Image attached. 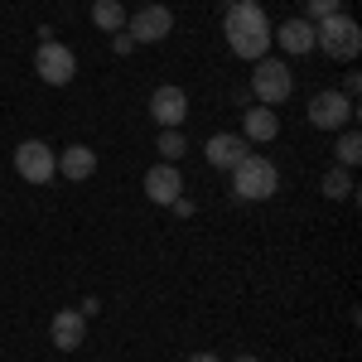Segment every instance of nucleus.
Here are the masks:
<instances>
[{
	"mask_svg": "<svg viewBox=\"0 0 362 362\" xmlns=\"http://www.w3.org/2000/svg\"><path fill=\"white\" fill-rule=\"evenodd\" d=\"M223 34H227V49L237 58H247V63L266 58V49H271V20H266V10L256 0H232L227 5Z\"/></svg>",
	"mask_w": 362,
	"mask_h": 362,
	"instance_id": "obj_1",
	"label": "nucleus"
},
{
	"mask_svg": "<svg viewBox=\"0 0 362 362\" xmlns=\"http://www.w3.org/2000/svg\"><path fill=\"white\" fill-rule=\"evenodd\" d=\"M232 174V194L247 198V203H266V198L280 189V169L266 160V155H247L237 169H227Z\"/></svg>",
	"mask_w": 362,
	"mask_h": 362,
	"instance_id": "obj_2",
	"label": "nucleus"
},
{
	"mask_svg": "<svg viewBox=\"0 0 362 362\" xmlns=\"http://www.w3.org/2000/svg\"><path fill=\"white\" fill-rule=\"evenodd\" d=\"M314 49H324L329 58H358L362 54V29L353 15H329V20H319L314 25Z\"/></svg>",
	"mask_w": 362,
	"mask_h": 362,
	"instance_id": "obj_3",
	"label": "nucleus"
},
{
	"mask_svg": "<svg viewBox=\"0 0 362 362\" xmlns=\"http://www.w3.org/2000/svg\"><path fill=\"white\" fill-rule=\"evenodd\" d=\"M251 92H256V107H280L295 83H290V68L280 63V58H256V68H251Z\"/></svg>",
	"mask_w": 362,
	"mask_h": 362,
	"instance_id": "obj_4",
	"label": "nucleus"
},
{
	"mask_svg": "<svg viewBox=\"0 0 362 362\" xmlns=\"http://www.w3.org/2000/svg\"><path fill=\"white\" fill-rule=\"evenodd\" d=\"M353 116H358V102H348L343 92H314L309 97V126H319V131H348Z\"/></svg>",
	"mask_w": 362,
	"mask_h": 362,
	"instance_id": "obj_5",
	"label": "nucleus"
},
{
	"mask_svg": "<svg viewBox=\"0 0 362 362\" xmlns=\"http://www.w3.org/2000/svg\"><path fill=\"white\" fill-rule=\"evenodd\" d=\"M34 68H39V78L49 87H68L73 83V73H78V58L68 44H58V39H44L39 44V54H34Z\"/></svg>",
	"mask_w": 362,
	"mask_h": 362,
	"instance_id": "obj_6",
	"label": "nucleus"
},
{
	"mask_svg": "<svg viewBox=\"0 0 362 362\" xmlns=\"http://www.w3.org/2000/svg\"><path fill=\"white\" fill-rule=\"evenodd\" d=\"M15 169H20L25 184H54V179H58L54 150H49L44 140H25V145H15Z\"/></svg>",
	"mask_w": 362,
	"mask_h": 362,
	"instance_id": "obj_7",
	"label": "nucleus"
},
{
	"mask_svg": "<svg viewBox=\"0 0 362 362\" xmlns=\"http://www.w3.org/2000/svg\"><path fill=\"white\" fill-rule=\"evenodd\" d=\"M169 29H174V10L169 5H145V10H136L126 20V34L136 44H160V39H169Z\"/></svg>",
	"mask_w": 362,
	"mask_h": 362,
	"instance_id": "obj_8",
	"label": "nucleus"
},
{
	"mask_svg": "<svg viewBox=\"0 0 362 362\" xmlns=\"http://www.w3.org/2000/svg\"><path fill=\"white\" fill-rule=\"evenodd\" d=\"M150 116H155L160 126H184V116H189V92L174 87V83L155 87V92H150Z\"/></svg>",
	"mask_w": 362,
	"mask_h": 362,
	"instance_id": "obj_9",
	"label": "nucleus"
},
{
	"mask_svg": "<svg viewBox=\"0 0 362 362\" xmlns=\"http://www.w3.org/2000/svg\"><path fill=\"white\" fill-rule=\"evenodd\" d=\"M145 198L150 203H174V198H184V174H179V165H155L145 169Z\"/></svg>",
	"mask_w": 362,
	"mask_h": 362,
	"instance_id": "obj_10",
	"label": "nucleus"
},
{
	"mask_svg": "<svg viewBox=\"0 0 362 362\" xmlns=\"http://www.w3.org/2000/svg\"><path fill=\"white\" fill-rule=\"evenodd\" d=\"M203 155H208V165H213V169H237L251 155V140L247 136H227V131H223V136H213L208 145H203Z\"/></svg>",
	"mask_w": 362,
	"mask_h": 362,
	"instance_id": "obj_11",
	"label": "nucleus"
},
{
	"mask_svg": "<svg viewBox=\"0 0 362 362\" xmlns=\"http://www.w3.org/2000/svg\"><path fill=\"white\" fill-rule=\"evenodd\" d=\"M54 165L68 184H83V179L97 174V150H92V145H68L63 155H54Z\"/></svg>",
	"mask_w": 362,
	"mask_h": 362,
	"instance_id": "obj_12",
	"label": "nucleus"
},
{
	"mask_svg": "<svg viewBox=\"0 0 362 362\" xmlns=\"http://www.w3.org/2000/svg\"><path fill=\"white\" fill-rule=\"evenodd\" d=\"M49 334H54V348L73 353V348H83V338H87V319L78 314V309H58L54 324H49Z\"/></svg>",
	"mask_w": 362,
	"mask_h": 362,
	"instance_id": "obj_13",
	"label": "nucleus"
},
{
	"mask_svg": "<svg viewBox=\"0 0 362 362\" xmlns=\"http://www.w3.org/2000/svg\"><path fill=\"white\" fill-rule=\"evenodd\" d=\"M271 44H280L285 54L300 58V54L314 49V25H309V20H285L280 29H271Z\"/></svg>",
	"mask_w": 362,
	"mask_h": 362,
	"instance_id": "obj_14",
	"label": "nucleus"
},
{
	"mask_svg": "<svg viewBox=\"0 0 362 362\" xmlns=\"http://www.w3.org/2000/svg\"><path fill=\"white\" fill-rule=\"evenodd\" d=\"M242 136L247 140H276L280 136L276 107H247V116H242Z\"/></svg>",
	"mask_w": 362,
	"mask_h": 362,
	"instance_id": "obj_15",
	"label": "nucleus"
},
{
	"mask_svg": "<svg viewBox=\"0 0 362 362\" xmlns=\"http://www.w3.org/2000/svg\"><path fill=\"white\" fill-rule=\"evenodd\" d=\"M92 25L102 29V34L126 29V10H121V0H97V5H92Z\"/></svg>",
	"mask_w": 362,
	"mask_h": 362,
	"instance_id": "obj_16",
	"label": "nucleus"
},
{
	"mask_svg": "<svg viewBox=\"0 0 362 362\" xmlns=\"http://www.w3.org/2000/svg\"><path fill=\"white\" fill-rule=\"evenodd\" d=\"M155 145H160L165 165H179V160H184V150H189V140H184V131H179V126H165V136L155 140Z\"/></svg>",
	"mask_w": 362,
	"mask_h": 362,
	"instance_id": "obj_17",
	"label": "nucleus"
},
{
	"mask_svg": "<svg viewBox=\"0 0 362 362\" xmlns=\"http://www.w3.org/2000/svg\"><path fill=\"white\" fill-rule=\"evenodd\" d=\"M319 189H324V198H353V174L348 169H329Z\"/></svg>",
	"mask_w": 362,
	"mask_h": 362,
	"instance_id": "obj_18",
	"label": "nucleus"
},
{
	"mask_svg": "<svg viewBox=\"0 0 362 362\" xmlns=\"http://www.w3.org/2000/svg\"><path fill=\"white\" fill-rule=\"evenodd\" d=\"M338 160H343V169H353L362 160V136L358 131H338Z\"/></svg>",
	"mask_w": 362,
	"mask_h": 362,
	"instance_id": "obj_19",
	"label": "nucleus"
},
{
	"mask_svg": "<svg viewBox=\"0 0 362 362\" xmlns=\"http://www.w3.org/2000/svg\"><path fill=\"white\" fill-rule=\"evenodd\" d=\"M338 10H343V0H305V20L309 25L329 20V15H338Z\"/></svg>",
	"mask_w": 362,
	"mask_h": 362,
	"instance_id": "obj_20",
	"label": "nucleus"
},
{
	"mask_svg": "<svg viewBox=\"0 0 362 362\" xmlns=\"http://www.w3.org/2000/svg\"><path fill=\"white\" fill-rule=\"evenodd\" d=\"M112 49H116V54H131V49H136V39H131L126 29H116V34H112Z\"/></svg>",
	"mask_w": 362,
	"mask_h": 362,
	"instance_id": "obj_21",
	"label": "nucleus"
},
{
	"mask_svg": "<svg viewBox=\"0 0 362 362\" xmlns=\"http://www.w3.org/2000/svg\"><path fill=\"white\" fill-rule=\"evenodd\" d=\"M358 87H362V78H358V73H348V78H343V97L358 102Z\"/></svg>",
	"mask_w": 362,
	"mask_h": 362,
	"instance_id": "obj_22",
	"label": "nucleus"
},
{
	"mask_svg": "<svg viewBox=\"0 0 362 362\" xmlns=\"http://www.w3.org/2000/svg\"><path fill=\"white\" fill-rule=\"evenodd\" d=\"M78 314H83V319H92V314H102V300H83V305H78Z\"/></svg>",
	"mask_w": 362,
	"mask_h": 362,
	"instance_id": "obj_23",
	"label": "nucleus"
},
{
	"mask_svg": "<svg viewBox=\"0 0 362 362\" xmlns=\"http://www.w3.org/2000/svg\"><path fill=\"white\" fill-rule=\"evenodd\" d=\"M189 362H218V353H194Z\"/></svg>",
	"mask_w": 362,
	"mask_h": 362,
	"instance_id": "obj_24",
	"label": "nucleus"
},
{
	"mask_svg": "<svg viewBox=\"0 0 362 362\" xmlns=\"http://www.w3.org/2000/svg\"><path fill=\"white\" fill-rule=\"evenodd\" d=\"M237 362H256V358H237Z\"/></svg>",
	"mask_w": 362,
	"mask_h": 362,
	"instance_id": "obj_25",
	"label": "nucleus"
}]
</instances>
